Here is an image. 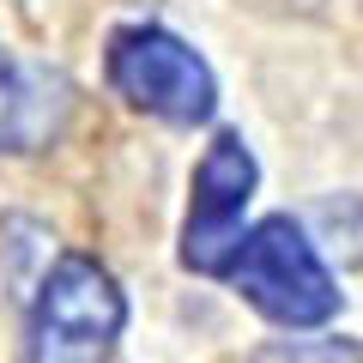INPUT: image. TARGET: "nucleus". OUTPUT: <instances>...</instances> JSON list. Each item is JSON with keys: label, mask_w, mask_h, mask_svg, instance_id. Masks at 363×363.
<instances>
[{"label": "nucleus", "mask_w": 363, "mask_h": 363, "mask_svg": "<svg viewBox=\"0 0 363 363\" xmlns=\"http://www.w3.org/2000/svg\"><path fill=\"white\" fill-rule=\"evenodd\" d=\"M255 363H357L351 345H272Z\"/></svg>", "instance_id": "423d86ee"}, {"label": "nucleus", "mask_w": 363, "mask_h": 363, "mask_svg": "<svg viewBox=\"0 0 363 363\" xmlns=\"http://www.w3.org/2000/svg\"><path fill=\"white\" fill-rule=\"evenodd\" d=\"M121 327H128V297L116 272L91 255H61L30 303L25 363H109Z\"/></svg>", "instance_id": "f257e3e1"}, {"label": "nucleus", "mask_w": 363, "mask_h": 363, "mask_svg": "<svg viewBox=\"0 0 363 363\" xmlns=\"http://www.w3.org/2000/svg\"><path fill=\"white\" fill-rule=\"evenodd\" d=\"M104 67H109V85H116L133 109L169 121V128H200V121H212V109H218V79H212V67L164 25L109 30Z\"/></svg>", "instance_id": "7ed1b4c3"}, {"label": "nucleus", "mask_w": 363, "mask_h": 363, "mask_svg": "<svg viewBox=\"0 0 363 363\" xmlns=\"http://www.w3.org/2000/svg\"><path fill=\"white\" fill-rule=\"evenodd\" d=\"M260 164L248 152L242 133L224 128L218 140L206 145L194 169V194H188V224H182V267L200 272V279H224L242 248V212L255 200Z\"/></svg>", "instance_id": "20e7f679"}, {"label": "nucleus", "mask_w": 363, "mask_h": 363, "mask_svg": "<svg viewBox=\"0 0 363 363\" xmlns=\"http://www.w3.org/2000/svg\"><path fill=\"white\" fill-rule=\"evenodd\" d=\"M224 279L279 327H321L339 315L333 272L321 267V255L303 236V224L285 218V212H272L255 230H242V248H236Z\"/></svg>", "instance_id": "f03ea898"}, {"label": "nucleus", "mask_w": 363, "mask_h": 363, "mask_svg": "<svg viewBox=\"0 0 363 363\" xmlns=\"http://www.w3.org/2000/svg\"><path fill=\"white\" fill-rule=\"evenodd\" d=\"M67 79L0 43V152H43L67 121Z\"/></svg>", "instance_id": "39448f33"}]
</instances>
